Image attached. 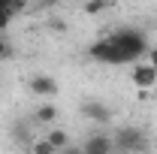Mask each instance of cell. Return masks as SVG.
Returning a JSON list of instances; mask_svg holds the SVG:
<instances>
[{
    "label": "cell",
    "mask_w": 157,
    "mask_h": 154,
    "mask_svg": "<svg viewBox=\"0 0 157 154\" xmlns=\"http://www.w3.org/2000/svg\"><path fill=\"white\" fill-rule=\"evenodd\" d=\"M112 42L121 48V55H124L127 64L136 60V58H142V55H148V42H145V37H142L139 30H133V27L115 30V33H112Z\"/></svg>",
    "instance_id": "obj_1"
},
{
    "label": "cell",
    "mask_w": 157,
    "mask_h": 154,
    "mask_svg": "<svg viewBox=\"0 0 157 154\" xmlns=\"http://www.w3.org/2000/svg\"><path fill=\"white\" fill-rule=\"evenodd\" d=\"M148 64L157 70V48H148Z\"/></svg>",
    "instance_id": "obj_14"
},
{
    "label": "cell",
    "mask_w": 157,
    "mask_h": 154,
    "mask_svg": "<svg viewBox=\"0 0 157 154\" xmlns=\"http://www.w3.org/2000/svg\"><path fill=\"white\" fill-rule=\"evenodd\" d=\"M27 88H30V94H36V97H58V82L52 76H33L27 82Z\"/></svg>",
    "instance_id": "obj_5"
},
{
    "label": "cell",
    "mask_w": 157,
    "mask_h": 154,
    "mask_svg": "<svg viewBox=\"0 0 157 154\" xmlns=\"http://www.w3.org/2000/svg\"><path fill=\"white\" fill-rule=\"evenodd\" d=\"M9 58H12V45L0 37V60H9Z\"/></svg>",
    "instance_id": "obj_12"
},
{
    "label": "cell",
    "mask_w": 157,
    "mask_h": 154,
    "mask_svg": "<svg viewBox=\"0 0 157 154\" xmlns=\"http://www.w3.org/2000/svg\"><path fill=\"white\" fill-rule=\"evenodd\" d=\"M112 148H115V139H109V136H103V133L91 136V139L82 145V151H85V154H109Z\"/></svg>",
    "instance_id": "obj_6"
},
{
    "label": "cell",
    "mask_w": 157,
    "mask_h": 154,
    "mask_svg": "<svg viewBox=\"0 0 157 154\" xmlns=\"http://www.w3.org/2000/svg\"><path fill=\"white\" fill-rule=\"evenodd\" d=\"M39 121V124H55V121H58V106H48V103H45V106H39L36 109V115H33Z\"/></svg>",
    "instance_id": "obj_8"
},
{
    "label": "cell",
    "mask_w": 157,
    "mask_h": 154,
    "mask_svg": "<svg viewBox=\"0 0 157 154\" xmlns=\"http://www.w3.org/2000/svg\"><path fill=\"white\" fill-rule=\"evenodd\" d=\"M115 148H121V151H145L148 139H145V133L139 127H124L115 136Z\"/></svg>",
    "instance_id": "obj_3"
},
{
    "label": "cell",
    "mask_w": 157,
    "mask_h": 154,
    "mask_svg": "<svg viewBox=\"0 0 157 154\" xmlns=\"http://www.w3.org/2000/svg\"><path fill=\"white\" fill-rule=\"evenodd\" d=\"M130 79H133V85H136V88H142V91H151V88L157 85V70L151 67V64H139V67H133Z\"/></svg>",
    "instance_id": "obj_4"
},
{
    "label": "cell",
    "mask_w": 157,
    "mask_h": 154,
    "mask_svg": "<svg viewBox=\"0 0 157 154\" xmlns=\"http://www.w3.org/2000/svg\"><path fill=\"white\" fill-rule=\"evenodd\" d=\"M30 151H36V154H52L55 148H52V142L45 139V142H33V145H30Z\"/></svg>",
    "instance_id": "obj_11"
},
{
    "label": "cell",
    "mask_w": 157,
    "mask_h": 154,
    "mask_svg": "<svg viewBox=\"0 0 157 154\" xmlns=\"http://www.w3.org/2000/svg\"><path fill=\"white\" fill-rule=\"evenodd\" d=\"M106 3H109V0H88V3H85V12H88V15H97V12L106 9Z\"/></svg>",
    "instance_id": "obj_10"
},
{
    "label": "cell",
    "mask_w": 157,
    "mask_h": 154,
    "mask_svg": "<svg viewBox=\"0 0 157 154\" xmlns=\"http://www.w3.org/2000/svg\"><path fill=\"white\" fill-rule=\"evenodd\" d=\"M82 115L88 118V121H94V124H109L112 121V112L103 103H85L82 106Z\"/></svg>",
    "instance_id": "obj_7"
},
{
    "label": "cell",
    "mask_w": 157,
    "mask_h": 154,
    "mask_svg": "<svg viewBox=\"0 0 157 154\" xmlns=\"http://www.w3.org/2000/svg\"><path fill=\"white\" fill-rule=\"evenodd\" d=\"M12 18H15V15H9V12H0V30H6V27L12 24Z\"/></svg>",
    "instance_id": "obj_13"
},
{
    "label": "cell",
    "mask_w": 157,
    "mask_h": 154,
    "mask_svg": "<svg viewBox=\"0 0 157 154\" xmlns=\"http://www.w3.org/2000/svg\"><path fill=\"white\" fill-rule=\"evenodd\" d=\"M88 55H91L94 60H100V64H127V60H124V55H121V48L112 42V37L97 39V42L88 48Z\"/></svg>",
    "instance_id": "obj_2"
},
{
    "label": "cell",
    "mask_w": 157,
    "mask_h": 154,
    "mask_svg": "<svg viewBox=\"0 0 157 154\" xmlns=\"http://www.w3.org/2000/svg\"><path fill=\"white\" fill-rule=\"evenodd\" d=\"M48 142H52L55 151H63L70 145V136H67V130H48Z\"/></svg>",
    "instance_id": "obj_9"
}]
</instances>
